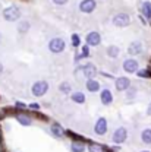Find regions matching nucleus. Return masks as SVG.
<instances>
[{
    "label": "nucleus",
    "mask_w": 151,
    "mask_h": 152,
    "mask_svg": "<svg viewBox=\"0 0 151 152\" xmlns=\"http://www.w3.org/2000/svg\"><path fill=\"white\" fill-rule=\"evenodd\" d=\"M65 48H66V42H65L63 38L56 37V38H52V39L49 41V50H50L53 54H60V53H63Z\"/></svg>",
    "instance_id": "f257e3e1"
},
{
    "label": "nucleus",
    "mask_w": 151,
    "mask_h": 152,
    "mask_svg": "<svg viewBox=\"0 0 151 152\" xmlns=\"http://www.w3.org/2000/svg\"><path fill=\"white\" fill-rule=\"evenodd\" d=\"M47 91H49V83L46 80H37L31 86V94L34 96H44Z\"/></svg>",
    "instance_id": "f03ea898"
},
{
    "label": "nucleus",
    "mask_w": 151,
    "mask_h": 152,
    "mask_svg": "<svg viewBox=\"0 0 151 152\" xmlns=\"http://www.w3.org/2000/svg\"><path fill=\"white\" fill-rule=\"evenodd\" d=\"M3 18L9 22H15L21 18V9L18 6H9L3 10Z\"/></svg>",
    "instance_id": "7ed1b4c3"
},
{
    "label": "nucleus",
    "mask_w": 151,
    "mask_h": 152,
    "mask_svg": "<svg viewBox=\"0 0 151 152\" xmlns=\"http://www.w3.org/2000/svg\"><path fill=\"white\" fill-rule=\"evenodd\" d=\"M109 130V123H107V120L104 118V117H100V118H97V121H95L94 124V133L97 136H104L106 133Z\"/></svg>",
    "instance_id": "20e7f679"
},
{
    "label": "nucleus",
    "mask_w": 151,
    "mask_h": 152,
    "mask_svg": "<svg viewBox=\"0 0 151 152\" xmlns=\"http://www.w3.org/2000/svg\"><path fill=\"white\" fill-rule=\"evenodd\" d=\"M122 67H123V70H125L126 73H136V72H138V67H139V63H138L136 58L129 57V58H125V60H123Z\"/></svg>",
    "instance_id": "39448f33"
},
{
    "label": "nucleus",
    "mask_w": 151,
    "mask_h": 152,
    "mask_svg": "<svg viewBox=\"0 0 151 152\" xmlns=\"http://www.w3.org/2000/svg\"><path fill=\"white\" fill-rule=\"evenodd\" d=\"M131 23V18L128 13H117L113 16V25L117 28H125Z\"/></svg>",
    "instance_id": "423d86ee"
},
{
    "label": "nucleus",
    "mask_w": 151,
    "mask_h": 152,
    "mask_svg": "<svg viewBox=\"0 0 151 152\" xmlns=\"http://www.w3.org/2000/svg\"><path fill=\"white\" fill-rule=\"evenodd\" d=\"M112 139H113L114 143H117V145L123 143V142L128 139V129H126V127H117L113 132Z\"/></svg>",
    "instance_id": "0eeeda50"
},
{
    "label": "nucleus",
    "mask_w": 151,
    "mask_h": 152,
    "mask_svg": "<svg viewBox=\"0 0 151 152\" xmlns=\"http://www.w3.org/2000/svg\"><path fill=\"white\" fill-rule=\"evenodd\" d=\"M114 86H116V89H117V91H120V92L128 91V89L131 88V80H129L126 76H120V77H117V79H116Z\"/></svg>",
    "instance_id": "6e6552de"
},
{
    "label": "nucleus",
    "mask_w": 151,
    "mask_h": 152,
    "mask_svg": "<svg viewBox=\"0 0 151 152\" xmlns=\"http://www.w3.org/2000/svg\"><path fill=\"white\" fill-rule=\"evenodd\" d=\"M142 51H144V47H142V42L141 41H132L131 44H129V47H128V53L131 54V56H139V54H142Z\"/></svg>",
    "instance_id": "1a4fd4ad"
},
{
    "label": "nucleus",
    "mask_w": 151,
    "mask_h": 152,
    "mask_svg": "<svg viewBox=\"0 0 151 152\" xmlns=\"http://www.w3.org/2000/svg\"><path fill=\"white\" fill-rule=\"evenodd\" d=\"M95 6H97L95 0H82L79 3V10L82 13H91V12H94Z\"/></svg>",
    "instance_id": "9d476101"
},
{
    "label": "nucleus",
    "mask_w": 151,
    "mask_h": 152,
    "mask_svg": "<svg viewBox=\"0 0 151 152\" xmlns=\"http://www.w3.org/2000/svg\"><path fill=\"white\" fill-rule=\"evenodd\" d=\"M85 41H87V45H88V47H97V45H100V42H101V37H100L98 32L93 31V32L87 34Z\"/></svg>",
    "instance_id": "9b49d317"
},
{
    "label": "nucleus",
    "mask_w": 151,
    "mask_h": 152,
    "mask_svg": "<svg viewBox=\"0 0 151 152\" xmlns=\"http://www.w3.org/2000/svg\"><path fill=\"white\" fill-rule=\"evenodd\" d=\"M81 72L84 73V76L87 79H94L95 76H97V67H95L93 63H87V64L82 66V70Z\"/></svg>",
    "instance_id": "f8f14e48"
},
{
    "label": "nucleus",
    "mask_w": 151,
    "mask_h": 152,
    "mask_svg": "<svg viewBox=\"0 0 151 152\" xmlns=\"http://www.w3.org/2000/svg\"><path fill=\"white\" fill-rule=\"evenodd\" d=\"M100 99H101V104L103 105H110L113 102V94L110 89L104 88L101 92H100Z\"/></svg>",
    "instance_id": "ddd939ff"
},
{
    "label": "nucleus",
    "mask_w": 151,
    "mask_h": 152,
    "mask_svg": "<svg viewBox=\"0 0 151 152\" xmlns=\"http://www.w3.org/2000/svg\"><path fill=\"white\" fill-rule=\"evenodd\" d=\"M50 133L57 137V139H60V137H63L65 136V130H63V127L59 124V123H53L52 126H50Z\"/></svg>",
    "instance_id": "4468645a"
},
{
    "label": "nucleus",
    "mask_w": 151,
    "mask_h": 152,
    "mask_svg": "<svg viewBox=\"0 0 151 152\" xmlns=\"http://www.w3.org/2000/svg\"><path fill=\"white\" fill-rule=\"evenodd\" d=\"M85 86H87V89H88L90 92H98V91H100V88H101L100 82H98V80H95V79H87Z\"/></svg>",
    "instance_id": "2eb2a0df"
},
{
    "label": "nucleus",
    "mask_w": 151,
    "mask_h": 152,
    "mask_svg": "<svg viewBox=\"0 0 151 152\" xmlns=\"http://www.w3.org/2000/svg\"><path fill=\"white\" fill-rule=\"evenodd\" d=\"M87 146L84 142H79V140H72L71 143V152H85Z\"/></svg>",
    "instance_id": "dca6fc26"
},
{
    "label": "nucleus",
    "mask_w": 151,
    "mask_h": 152,
    "mask_svg": "<svg viewBox=\"0 0 151 152\" xmlns=\"http://www.w3.org/2000/svg\"><path fill=\"white\" fill-rule=\"evenodd\" d=\"M71 99L76 104H84L85 102V94L81 92V91H75V92L71 94Z\"/></svg>",
    "instance_id": "f3484780"
},
{
    "label": "nucleus",
    "mask_w": 151,
    "mask_h": 152,
    "mask_svg": "<svg viewBox=\"0 0 151 152\" xmlns=\"http://www.w3.org/2000/svg\"><path fill=\"white\" fill-rule=\"evenodd\" d=\"M16 120H18L22 126H31V124H32V118H31L29 115H27V114H18V115H16Z\"/></svg>",
    "instance_id": "a211bd4d"
},
{
    "label": "nucleus",
    "mask_w": 151,
    "mask_h": 152,
    "mask_svg": "<svg viewBox=\"0 0 151 152\" xmlns=\"http://www.w3.org/2000/svg\"><path fill=\"white\" fill-rule=\"evenodd\" d=\"M106 53H107V56L110 57V58H116V57H119V54H120V48L117 45H110V47H107Z\"/></svg>",
    "instance_id": "6ab92c4d"
},
{
    "label": "nucleus",
    "mask_w": 151,
    "mask_h": 152,
    "mask_svg": "<svg viewBox=\"0 0 151 152\" xmlns=\"http://www.w3.org/2000/svg\"><path fill=\"white\" fill-rule=\"evenodd\" d=\"M141 140H142V143H145V145H150L151 143V129L150 127H147V129H144V130L141 132Z\"/></svg>",
    "instance_id": "aec40b11"
},
{
    "label": "nucleus",
    "mask_w": 151,
    "mask_h": 152,
    "mask_svg": "<svg viewBox=\"0 0 151 152\" xmlns=\"http://www.w3.org/2000/svg\"><path fill=\"white\" fill-rule=\"evenodd\" d=\"M87 149H88V152H104V146L100 145V143L93 142V143H90V145L87 146Z\"/></svg>",
    "instance_id": "412c9836"
},
{
    "label": "nucleus",
    "mask_w": 151,
    "mask_h": 152,
    "mask_svg": "<svg viewBox=\"0 0 151 152\" xmlns=\"http://www.w3.org/2000/svg\"><path fill=\"white\" fill-rule=\"evenodd\" d=\"M59 89H60L62 94H65V95H68V94L72 92V88H71V83H69V82H62L60 86H59Z\"/></svg>",
    "instance_id": "4be33fe9"
},
{
    "label": "nucleus",
    "mask_w": 151,
    "mask_h": 152,
    "mask_svg": "<svg viewBox=\"0 0 151 152\" xmlns=\"http://www.w3.org/2000/svg\"><path fill=\"white\" fill-rule=\"evenodd\" d=\"M142 13L147 19H151V1H145L142 4Z\"/></svg>",
    "instance_id": "5701e85b"
},
{
    "label": "nucleus",
    "mask_w": 151,
    "mask_h": 152,
    "mask_svg": "<svg viewBox=\"0 0 151 152\" xmlns=\"http://www.w3.org/2000/svg\"><path fill=\"white\" fill-rule=\"evenodd\" d=\"M29 29V22L28 20H22V22H19V25H18V31L19 32H27Z\"/></svg>",
    "instance_id": "b1692460"
},
{
    "label": "nucleus",
    "mask_w": 151,
    "mask_h": 152,
    "mask_svg": "<svg viewBox=\"0 0 151 152\" xmlns=\"http://www.w3.org/2000/svg\"><path fill=\"white\" fill-rule=\"evenodd\" d=\"M79 44H81L79 35H78V34H74V35H72V45H74V47H79Z\"/></svg>",
    "instance_id": "393cba45"
},
{
    "label": "nucleus",
    "mask_w": 151,
    "mask_h": 152,
    "mask_svg": "<svg viewBox=\"0 0 151 152\" xmlns=\"http://www.w3.org/2000/svg\"><path fill=\"white\" fill-rule=\"evenodd\" d=\"M81 57L85 58V57H90V47L88 45H84L82 47V53H81Z\"/></svg>",
    "instance_id": "a878e982"
},
{
    "label": "nucleus",
    "mask_w": 151,
    "mask_h": 152,
    "mask_svg": "<svg viewBox=\"0 0 151 152\" xmlns=\"http://www.w3.org/2000/svg\"><path fill=\"white\" fill-rule=\"evenodd\" d=\"M136 94V89L135 88H129L128 91H126V98H129V99H132L133 96Z\"/></svg>",
    "instance_id": "bb28decb"
},
{
    "label": "nucleus",
    "mask_w": 151,
    "mask_h": 152,
    "mask_svg": "<svg viewBox=\"0 0 151 152\" xmlns=\"http://www.w3.org/2000/svg\"><path fill=\"white\" fill-rule=\"evenodd\" d=\"M136 73H138V76H141V77H150V72L145 70V69L144 70H138Z\"/></svg>",
    "instance_id": "cd10ccee"
},
{
    "label": "nucleus",
    "mask_w": 151,
    "mask_h": 152,
    "mask_svg": "<svg viewBox=\"0 0 151 152\" xmlns=\"http://www.w3.org/2000/svg\"><path fill=\"white\" fill-rule=\"evenodd\" d=\"M29 108L34 110V111H38V110H40V104H37V102H31V104H29Z\"/></svg>",
    "instance_id": "c85d7f7f"
},
{
    "label": "nucleus",
    "mask_w": 151,
    "mask_h": 152,
    "mask_svg": "<svg viewBox=\"0 0 151 152\" xmlns=\"http://www.w3.org/2000/svg\"><path fill=\"white\" fill-rule=\"evenodd\" d=\"M53 3H55V4H59V6H62V4H66L68 0H53Z\"/></svg>",
    "instance_id": "c756f323"
},
{
    "label": "nucleus",
    "mask_w": 151,
    "mask_h": 152,
    "mask_svg": "<svg viewBox=\"0 0 151 152\" xmlns=\"http://www.w3.org/2000/svg\"><path fill=\"white\" fill-rule=\"evenodd\" d=\"M16 107H18V108H25V104H24V102H16Z\"/></svg>",
    "instance_id": "7c9ffc66"
},
{
    "label": "nucleus",
    "mask_w": 151,
    "mask_h": 152,
    "mask_svg": "<svg viewBox=\"0 0 151 152\" xmlns=\"http://www.w3.org/2000/svg\"><path fill=\"white\" fill-rule=\"evenodd\" d=\"M147 115H151V102H150V105H148V108H147Z\"/></svg>",
    "instance_id": "2f4dec72"
},
{
    "label": "nucleus",
    "mask_w": 151,
    "mask_h": 152,
    "mask_svg": "<svg viewBox=\"0 0 151 152\" xmlns=\"http://www.w3.org/2000/svg\"><path fill=\"white\" fill-rule=\"evenodd\" d=\"M1 73H3V64L0 63V75H1Z\"/></svg>",
    "instance_id": "473e14b6"
},
{
    "label": "nucleus",
    "mask_w": 151,
    "mask_h": 152,
    "mask_svg": "<svg viewBox=\"0 0 151 152\" xmlns=\"http://www.w3.org/2000/svg\"><path fill=\"white\" fill-rule=\"evenodd\" d=\"M0 42H1V34H0Z\"/></svg>",
    "instance_id": "72a5a7b5"
},
{
    "label": "nucleus",
    "mask_w": 151,
    "mask_h": 152,
    "mask_svg": "<svg viewBox=\"0 0 151 152\" xmlns=\"http://www.w3.org/2000/svg\"><path fill=\"white\" fill-rule=\"evenodd\" d=\"M141 152H151V151H141Z\"/></svg>",
    "instance_id": "f704fd0d"
}]
</instances>
